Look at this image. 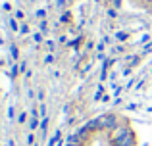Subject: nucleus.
I'll return each instance as SVG.
<instances>
[{"label": "nucleus", "instance_id": "f257e3e1", "mask_svg": "<svg viewBox=\"0 0 152 146\" xmlns=\"http://www.w3.org/2000/svg\"><path fill=\"white\" fill-rule=\"evenodd\" d=\"M115 117L114 115H104V117H100V127H104V129H115Z\"/></svg>", "mask_w": 152, "mask_h": 146}, {"label": "nucleus", "instance_id": "f03ea898", "mask_svg": "<svg viewBox=\"0 0 152 146\" xmlns=\"http://www.w3.org/2000/svg\"><path fill=\"white\" fill-rule=\"evenodd\" d=\"M29 127H31V131H35V129L39 127V112H37V110H31V121H29Z\"/></svg>", "mask_w": 152, "mask_h": 146}, {"label": "nucleus", "instance_id": "7ed1b4c3", "mask_svg": "<svg viewBox=\"0 0 152 146\" xmlns=\"http://www.w3.org/2000/svg\"><path fill=\"white\" fill-rule=\"evenodd\" d=\"M60 137H62V131H60V129H58V131L54 133V137H52V139H50L48 146H58V142H60Z\"/></svg>", "mask_w": 152, "mask_h": 146}, {"label": "nucleus", "instance_id": "20e7f679", "mask_svg": "<svg viewBox=\"0 0 152 146\" xmlns=\"http://www.w3.org/2000/svg\"><path fill=\"white\" fill-rule=\"evenodd\" d=\"M45 62H46V64H52V62H54V56H52V54H46Z\"/></svg>", "mask_w": 152, "mask_h": 146}, {"label": "nucleus", "instance_id": "39448f33", "mask_svg": "<svg viewBox=\"0 0 152 146\" xmlns=\"http://www.w3.org/2000/svg\"><path fill=\"white\" fill-rule=\"evenodd\" d=\"M10 27L14 31H18V23H15V19H10Z\"/></svg>", "mask_w": 152, "mask_h": 146}, {"label": "nucleus", "instance_id": "423d86ee", "mask_svg": "<svg viewBox=\"0 0 152 146\" xmlns=\"http://www.w3.org/2000/svg\"><path fill=\"white\" fill-rule=\"evenodd\" d=\"M27 31H29V27H27V25H21V27H19V33H21V35H25Z\"/></svg>", "mask_w": 152, "mask_h": 146}, {"label": "nucleus", "instance_id": "0eeeda50", "mask_svg": "<svg viewBox=\"0 0 152 146\" xmlns=\"http://www.w3.org/2000/svg\"><path fill=\"white\" fill-rule=\"evenodd\" d=\"M45 15H46V10H39V12H37V17H41V19H42Z\"/></svg>", "mask_w": 152, "mask_h": 146}, {"label": "nucleus", "instance_id": "6e6552de", "mask_svg": "<svg viewBox=\"0 0 152 146\" xmlns=\"http://www.w3.org/2000/svg\"><path fill=\"white\" fill-rule=\"evenodd\" d=\"M18 119H19V123H23V121L27 119V113H19V117H18Z\"/></svg>", "mask_w": 152, "mask_h": 146}, {"label": "nucleus", "instance_id": "1a4fd4ad", "mask_svg": "<svg viewBox=\"0 0 152 146\" xmlns=\"http://www.w3.org/2000/svg\"><path fill=\"white\" fill-rule=\"evenodd\" d=\"M8 115H10V119L14 117V106H10V108H8Z\"/></svg>", "mask_w": 152, "mask_h": 146}, {"label": "nucleus", "instance_id": "9d476101", "mask_svg": "<svg viewBox=\"0 0 152 146\" xmlns=\"http://www.w3.org/2000/svg\"><path fill=\"white\" fill-rule=\"evenodd\" d=\"M12 56L18 58V48H15V46H12Z\"/></svg>", "mask_w": 152, "mask_h": 146}, {"label": "nucleus", "instance_id": "9b49d317", "mask_svg": "<svg viewBox=\"0 0 152 146\" xmlns=\"http://www.w3.org/2000/svg\"><path fill=\"white\" fill-rule=\"evenodd\" d=\"M118 41H125V33H118Z\"/></svg>", "mask_w": 152, "mask_h": 146}, {"label": "nucleus", "instance_id": "f8f14e48", "mask_svg": "<svg viewBox=\"0 0 152 146\" xmlns=\"http://www.w3.org/2000/svg\"><path fill=\"white\" fill-rule=\"evenodd\" d=\"M46 27H48V25H46V21H42V23H41V31H42V33L46 31Z\"/></svg>", "mask_w": 152, "mask_h": 146}, {"label": "nucleus", "instance_id": "ddd939ff", "mask_svg": "<svg viewBox=\"0 0 152 146\" xmlns=\"http://www.w3.org/2000/svg\"><path fill=\"white\" fill-rule=\"evenodd\" d=\"M46 46H48V50H54V42H52V41L46 42Z\"/></svg>", "mask_w": 152, "mask_h": 146}, {"label": "nucleus", "instance_id": "4468645a", "mask_svg": "<svg viewBox=\"0 0 152 146\" xmlns=\"http://www.w3.org/2000/svg\"><path fill=\"white\" fill-rule=\"evenodd\" d=\"M33 38H35V42H41V35H39V33L33 35Z\"/></svg>", "mask_w": 152, "mask_h": 146}, {"label": "nucleus", "instance_id": "2eb2a0df", "mask_svg": "<svg viewBox=\"0 0 152 146\" xmlns=\"http://www.w3.org/2000/svg\"><path fill=\"white\" fill-rule=\"evenodd\" d=\"M121 6V0H114V8H119Z\"/></svg>", "mask_w": 152, "mask_h": 146}, {"label": "nucleus", "instance_id": "dca6fc26", "mask_svg": "<svg viewBox=\"0 0 152 146\" xmlns=\"http://www.w3.org/2000/svg\"><path fill=\"white\" fill-rule=\"evenodd\" d=\"M6 146H14V140H12V139H8V140H6Z\"/></svg>", "mask_w": 152, "mask_h": 146}]
</instances>
